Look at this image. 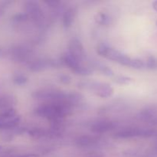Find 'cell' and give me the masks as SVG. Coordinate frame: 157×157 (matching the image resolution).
Masks as SVG:
<instances>
[{"label":"cell","instance_id":"8992f818","mask_svg":"<svg viewBox=\"0 0 157 157\" xmlns=\"http://www.w3.org/2000/svg\"><path fill=\"white\" fill-rule=\"evenodd\" d=\"M54 61H45L44 59H38L31 63L29 65V69L33 72H40L46 70L49 67L54 65Z\"/></svg>","mask_w":157,"mask_h":157},{"label":"cell","instance_id":"277c9868","mask_svg":"<svg viewBox=\"0 0 157 157\" xmlns=\"http://www.w3.org/2000/svg\"><path fill=\"white\" fill-rule=\"evenodd\" d=\"M146 129L126 128L115 133V137L118 139H130L133 137L145 138Z\"/></svg>","mask_w":157,"mask_h":157},{"label":"cell","instance_id":"30bf717a","mask_svg":"<svg viewBox=\"0 0 157 157\" xmlns=\"http://www.w3.org/2000/svg\"><path fill=\"white\" fill-rule=\"evenodd\" d=\"M75 15H76V11L74 8H70L65 11L63 16V25L64 27L69 28L71 26L75 21Z\"/></svg>","mask_w":157,"mask_h":157},{"label":"cell","instance_id":"d6986e66","mask_svg":"<svg viewBox=\"0 0 157 157\" xmlns=\"http://www.w3.org/2000/svg\"><path fill=\"white\" fill-rule=\"evenodd\" d=\"M15 80V82H16L18 84H24L27 82L28 78H26V77L23 76V75H19V76L17 77Z\"/></svg>","mask_w":157,"mask_h":157},{"label":"cell","instance_id":"44dd1931","mask_svg":"<svg viewBox=\"0 0 157 157\" xmlns=\"http://www.w3.org/2000/svg\"><path fill=\"white\" fill-rule=\"evenodd\" d=\"M150 122H151V124H153V125H157V117H156L153 120H152Z\"/></svg>","mask_w":157,"mask_h":157},{"label":"cell","instance_id":"6da1fadb","mask_svg":"<svg viewBox=\"0 0 157 157\" xmlns=\"http://www.w3.org/2000/svg\"><path fill=\"white\" fill-rule=\"evenodd\" d=\"M97 52L101 57H104L107 59L119 63L120 64H122V65L130 67V64H131L132 58H130V57L126 55L125 54L122 53L120 51L113 48L108 44H104V43L101 44L98 46Z\"/></svg>","mask_w":157,"mask_h":157},{"label":"cell","instance_id":"5bb4252c","mask_svg":"<svg viewBox=\"0 0 157 157\" xmlns=\"http://www.w3.org/2000/svg\"><path fill=\"white\" fill-rule=\"evenodd\" d=\"M29 135L34 138H41L45 136V131L41 128H33L29 130Z\"/></svg>","mask_w":157,"mask_h":157},{"label":"cell","instance_id":"7c38bea8","mask_svg":"<svg viewBox=\"0 0 157 157\" xmlns=\"http://www.w3.org/2000/svg\"><path fill=\"white\" fill-rule=\"evenodd\" d=\"M96 66L97 69L101 72L102 75H105L107 77H112L114 75V72L113 71L111 68L108 67V66L105 65V64H95Z\"/></svg>","mask_w":157,"mask_h":157},{"label":"cell","instance_id":"4fadbf2b","mask_svg":"<svg viewBox=\"0 0 157 157\" xmlns=\"http://www.w3.org/2000/svg\"><path fill=\"white\" fill-rule=\"evenodd\" d=\"M116 84H121V85H127V84H130L133 81V78H130V77L126 76H117L115 77L113 79Z\"/></svg>","mask_w":157,"mask_h":157},{"label":"cell","instance_id":"ac0fdd59","mask_svg":"<svg viewBox=\"0 0 157 157\" xmlns=\"http://www.w3.org/2000/svg\"><path fill=\"white\" fill-rule=\"evenodd\" d=\"M58 80H59L60 82L62 83V84H69L71 82V78L69 75H64V74L60 75L59 76H58Z\"/></svg>","mask_w":157,"mask_h":157},{"label":"cell","instance_id":"52a82bcc","mask_svg":"<svg viewBox=\"0 0 157 157\" xmlns=\"http://www.w3.org/2000/svg\"><path fill=\"white\" fill-rule=\"evenodd\" d=\"M99 140L94 136H82L78 138L76 140V144L80 147L89 148L90 147H94L98 144Z\"/></svg>","mask_w":157,"mask_h":157},{"label":"cell","instance_id":"2e32d148","mask_svg":"<svg viewBox=\"0 0 157 157\" xmlns=\"http://www.w3.org/2000/svg\"><path fill=\"white\" fill-rule=\"evenodd\" d=\"M130 67L134 69H137V70H140V69L145 68L146 62L140 59H132Z\"/></svg>","mask_w":157,"mask_h":157},{"label":"cell","instance_id":"9c48e42d","mask_svg":"<svg viewBox=\"0 0 157 157\" xmlns=\"http://www.w3.org/2000/svg\"><path fill=\"white\" fill-rule=\"evenodd\" d=\"M63 62L65 65H67L68 67V68H70L71 70V71H73L75 74V72L83 65L81 64V62L78 61V60L75 59L73 56L70 55L69 53L65 54L64 57H63Z\"/></svg>","mask_w":157,"mask_h":157},{"label":"cell","instance_id":"7a4b0ae2","mask_svg":"<svg viewBox=\"0 0 157 157\" xmlns=\"http://www.w3.org/2000/svg\"><path fill=\"white\" fill-rule=\"evenodd\" d=\"M68 53L80 62H82L83 60L84 59L85 53H84V47L81 41L78 38H75L70 41Z\"/></svg>","mask_w":157,"mask_h":157},{"label":"cell","instance_id":"5b68a950","mask_svg":"<svg viewBox=\"0 0 157 157\" xmlns=\"http://www.w3.org/2000/svg\"><path fill=\"white\" fill-rule=\"evenodd\" d=\"M116 127V124L110 121H101L94 123L90 127L92 132L95 133H105L113 130Z\"/></svg>","mask_w":157,"mask_h":157},{"label":"cell","instance_id":"7402d4cb","mask_svg":"<svg viewBox=\"0 0 157 157\" xmlns=\"http://www.w3.org/2000/svg\"><path fill=\"white\" fill-rule=\"evenodd\" d=\"M153 9L157 12V1H155L153 2Z\"/></svg>","mask_w":157,"mask_h":157},{"label":"cell","instance_id":"8fae6325","mask_svg":"<svg viewBox=\"0 0 157 157\" xmlns=\"http://www.w3.org/2000/svg\"><path fill=\"white\" fill-rule=\"evenodd\" d=\"M157 109L156 107H150L144 109L140 113V118L144 121H151L156 117Z\"/></svg>","mask_w":157,"mask_h":157},{"label":"cell","instance_id":"e0dca14e","mask_svg":"<svg viewBox=\"0 0 157 157\" xmlns=\"http://www.w3.org/2000/svg\"><path fill=\"white\" fill-rule=\"evenodd\" d=\"M146 67L150 70H156L157 69V59L153 58V57H150L147 59L146 61Z\"/></svg>","mask_w":157,"mask_h":157},{"label":"cell","instance_id":"9a60e30c","mask_svg":"<svg viewBox=\"0 0 157 157\" xmlns=\"http://www.w3.org/2000/svg\"><path fill=\"white\" fill-rule=\"evenodd\" d=\"M95 20L97 21V22L100 23L101 25H108L110 23V18H109L108 15H107L106 14L104 13H99L98 15H96L95 17Z\"/></svg>","mask_w":157,"mask_h":157},{"label":"cell","instance_id":"3957f363","mask_svg":"<svg viewBox=\"0 0 157 157\" xmlns=\"http://www.w3.org/2000/svg\"><path fill=\"white\" fill-rule=\"evenodd\" d=\"M25 9L28 14L31 15L33 21L37 24L42 22L44 17H43L42 11L40 8L39 4L35 1H29L26 2Z\"/></svg>","mask_w":157,"mask_h":157},{"label":"cell","instance_id":"603a6c76","mask_svg":"<svg viewBox=\"0 0 157 157\" xmlns=\"http://www.w3.org/2000/svg\"><path fill=\"white\" fill-rule=\"evenodd\" d=\"M93 157H99V156H93Z\"/></svg>","mask_w":157,"mask_h":157},{"label":"cell","instance_id":"ffe728a7","mask_svg":"<svg viewBox=\"0 0 157 157\" xmlns=\"http://www.w3.org/2000/svg\"><path fill=\"white\" fill-rule=\"evenodd\" d=\"M19 157H38V155H36V154H26V155H23V156H21Z\"/></svg>","mask_w":157,"mask_h":157},{"label":"cell","instance_id":"ba28073f","mask_svg":"<svg viewBox=\"0 0 157 157\" xmlns=\"http://www.w3.org/2000/svg\"><path fill=\"white\" fill-rule=\"evenodd\" d=\"M113 88L107 83H100V85L98 86V89L94 92L98 97L102 98H108L113 94Z\"/></svg>","mask_w":157,"mask_h":157},{"label":"cell","instance_id":"cb8c5ba5","mask_svg":"<svg viewBox=\"0 0 157 157\" xmlns=\"http://www.w3.org/2000/svg\"><path fill=\"white\" fill-rule=\"evenodd\" d=\"M156 25H157V21H156Z\"/></svg>","mask_w":157,"mask_h":157}]
</instances>
